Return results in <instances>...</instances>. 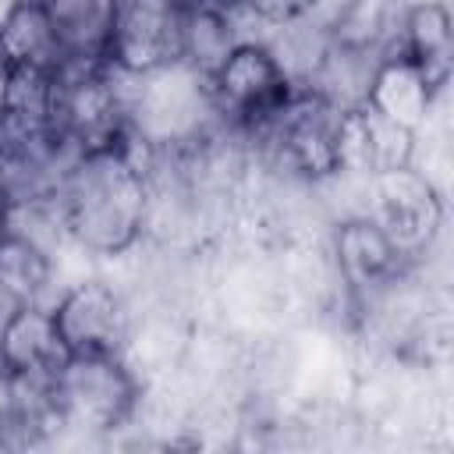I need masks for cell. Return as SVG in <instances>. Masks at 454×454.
Here are the masks:
<instances>
[{"label": "cell", "mask_w": 454, "mask_h": 454, "mask_svg": "<svg viewBox=\"0 0 454 454\" xmlns=\"http://www.w3.org/2000/svg\"><path fill=\"white\" fill-rule=\"evenodd\" d=\"M106 64L124 78L181 64V7L170 0H117Z\"/></svg>", "instance_id": "cell-5"}, {"label": "cell", "mask_w": 454, "mask_h": 454, "mask_svg": "<svg viewBox=\"0 0 454 454\" xmlns=\"http://www.w3.org/2000/svg\"><path fill=\"white\" fill-rule=\"evenodd\" d=\"M433 99H436V92L426 85V78L411 67V60L401 50H394L372 64V74L362 92V103H369L372 110H380L383 117H390L411 131H419Z\"/></svg>", "instance_id": "cell-13"}, {"label": "cell", "mask_w": 454, "mask_h": 454, "mask_svg": "<svg viewBox=\"0 0 454 454\" xmlns=\"http://www.w3.org/2000/svg\"><path fill=\"white\" fill-rule=\"evenodd\" d=\"M11 82H14V67H11V60H7L4 50H0V114H4L7 103H11Z\"/></svg>", "instance_id": "cell-18"}, {"label": "cell", "mask_w": 454, "mask_h": 454, "mask_svg": "<svg viewBox=\"0 0 454 454\" xmlns=\"http://www.w3.org/2000/svg\"><path fill=\"white\" fill-rule=\"evenodd\" d=\"M415 153V131L383 117L369 103H351L340 106L337 121V174H383L408 167Z\"/></svg>", "instance_id": "cell-8"}, {"label": "cell", "mask_w": 454, "mask_h": 454, "mask_svg": "<svg viewBox=\"0 0 454 454\" xmlns=\"http://www.w3.org/2000/svg\"><path fill=\"white\" fill-rule=\"evenodd\" d=\"M316 0H248V14L266 21V25H284L294 18H305V11Z\"/></svg>", "instance_id": "cell-17"}, {"label": "cell", "mask_w": 454, "mask_h": 454, "mask_svg": "<svg viewBox=\"0 0 454 454\" xmlns=\"http://www.w3.org/2000/svg\"><path fill=\"white\" fill-rule=\"evenodd\" d=\"M0 50L14 71L32 74H57L64 71L67 57L53 32V21L43 0H11L0 18Z\"/></svg>", "instance_id": "cell-11"}, {"label": "cell", "mask_w": 454, "mask_h": 454, "mask_svg": "<svg viewBox=\"0 0 454 454\" xmlns=\"http://www.w3.org/2000/svg\"><path fill=\"white\" fill-rule=\"evenodd\" d=\"M245 11H231L216 0H192L181 7V64L195 74L209 78L220 60L245 43L248 35L238 32V18Z\"/></svg>", "instance_id": "cell-14"}, {"label": "cell", "mask_w": 454, "mask_h": 454, "mask_svg": "<svg viewBox=\"0 0 454 454\" xmlns=\"http://www.w3.org/2000/svg\"><path fill=\"white\" fill-rule=\"evenodd\" d=\"M67 64H106L117 0H43Z\"/></svg>", "instance_id": "cell-15"}, {"label": "cell", "mask_w": 454, "mask_h": 454, "mask_svg": "<svg viewBox=\"0 0 454 454\" xmlns=\"http://www.w3.org/2000/svg\"><path fill=\"white\" fill-rule=\"evenodd\" d=\"M50 255L46 248L32 238V234H21L11 231L0 238V294L11 301V305H28V301H39L46 284H50Z\"/></svg>", "instance_id": "cell-16"}, {"label": "cell", "mask_w": 454, "mask_h": 454, "mask_svg": "<svg viewBox=\"0 0 454 454\" xmlns=\"http://www.w3.org/2000/svg\"><path fill=\"white\" fill-rule=\"evenodd\" d=\"M67 355H121L128 312L106 280H82L50 305Z\"/></svg>", "instance_id": "cell-7"}, {"label": "cell", "mask_w": 454, "mask_h": 454, "mask_svg": "<svg viewBox=\"0 0 454 454\" xmlns=\"http://www.w3.org/2000/svg\"><path fill=\"white\" fill-rule=\"evenodd\" d=\"M170 4H177V7H184V4H192V0H170Z\"/></svg>", "instance_id": "cell-21"}, {"label": "cell", "mask_w": 454, "mask_h": 454, "mask_svg": "<svg viewBox=\"0 0 454 454\" xmlns=\"http://www.w3.org/2000/svg\"><path fill=\"white\" fill-rule=\"evenodd\" d=\"M333 255L351 291H376L397 280L408 262L372 216H351L333 234Z\"/></svg>", "instance_id": "cell-10"}, {"label": "cell", "mask_w": 454, "mask_h": 454, "mask_svg": "<svg viewBox=\"0 0 454 454\" xmlns=\"http://www.w3.org/2000/svg\"><path fill=\"white\" fill-rule=\"evenodd\" d=\"M149 149L135 131L106 149L82 153L67 170L53 206L60 227L96 255L128 252L149 216V170L142 163Z\"/></svg>", "instance_id": "cell-1"}, {"label": "cell", "mask_w": 454, "mask_h": 454, "mask_svg": "<svg viewBox=\"0 0 454 454\" xmlns=\"http://www.w3.org/2000/svg\"><path fill=\"white\" fill-rule=\"evenodd\" d=\"M64 337L43 301L14 305L0 323V369L18 383H50L67 362Z\"/></svg>", "instance_id": "cell-9"}, {"label": "cell", "mask_w": 454, "mask_h": 454, "mask_svg": "<svg viewBox=\"0 0 454 454\" xmlns=\"http://www.w3.org/2000/svg\"><path fill=\"white\" fill-rule=\"evenodd\" d=\"M397 50L411 60V67L426 78L433 92H440L450 78L454 64V28H450V11L440 0H419L404 11L401 21V39Z\"/></svg>", "instance_id": "cell-12"}, {"label": "cell", "mask_w": 454, "mask_h": 454, "mask_svg": "<svg viewBox=\"0 0 454 454\" xmlns=\"http://www.w3.org/2000/svg\"><path fill=\"white\" fill-rule=\"evenodd\" d=\"M216 4H223V7H231V11H245V14H248V0H216Z\"/></svg>", "instance_id": "cell-20"}, {"label": "cell", "mask_w": 454, "mask_h": 454, "mask_svg": "<svg viewBox=\"0 0 454 454\" xmlns=\"http://www.w3.org/2000/svg\"><path fill=\"white\" fill-rule=\"evenodd\" d=\"M50 404L60 426L110 433L138 404V383L121 355H71L50 380Z\"/></svg>", "instance_id": "cell-3"}, {"label": "cell", "mask_w": 454, "mask_h": 454, "mask_svg": "<svg viewBox=\"0 0 454 454\" xmlns=\"http://www.w3.org/2000/svg\"><path fill=\"white\" fill-rule=\"evenodd\" d=\"M213 114L245 135H259L294 96V82L262 39L238 43L206 78Z\"/></svg>", "instance_id": "cell-2"}, {"label": "cell", "mask_w": 454, "mask_h": 454, "mask_svg": "<svg viewBox=\"0 0 454 454\" xmlns=\"http://www.w3.org/2000/svg\"><path fill=\"white\" fill-rule=\"evenodd\" d=\"M337 121L340 103L309 85H298L284 110L255 138L266 142L287 170L301 177H330L337 174Z\"/></svg>", "instance_id": "cell-4"}, {"label": "cell", "mask_w": 454, "mask_h": 454, "mask_svg": "<svg viewBox=\"0 0 454 454\" xmlns=\"http://www.w3.org/2000/svg\"><path fill=\"white\" fill-rule=\"evenodd\" d=\"M372 192H376L372 220L387 231V238L397 245L404 259L422 255L443 223V202L433 181L408 163V167L376 174Z\"/></svg>", "instance_id": "cell-6"}, {"label": "cell", "mask_w": 454, "mask_h": 454, "mask_svg": "<svg viewBox=\"0 0 454 454\" xmlns=\"http://www.w3.org/2000/svg\"><path fill=\"white\" fill-rule=\"evenodd\" d=\"M11 223H14V206H11V199L0 192V238L11 231Z\"/></svg>", "instance_id": "cell-19"}]
</instances>
